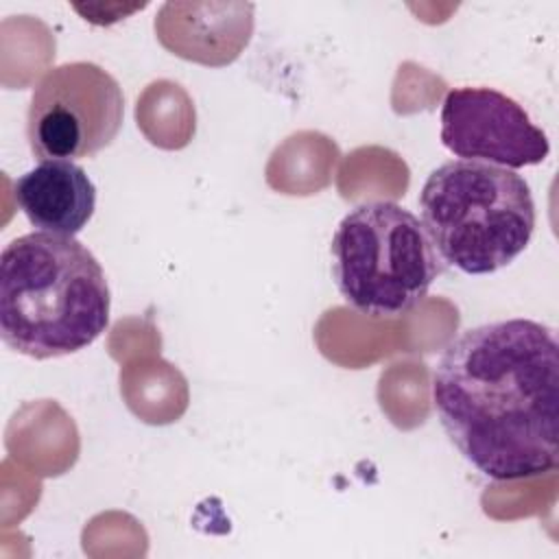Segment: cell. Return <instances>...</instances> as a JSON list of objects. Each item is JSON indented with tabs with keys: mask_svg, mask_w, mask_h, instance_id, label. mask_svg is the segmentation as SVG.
I'll list each match as a JSON object with an SVG mask.
<instances>
[{
	"mask_svg": "<svg viewBox=\"0 0 559 559\" xmlns=\"http://www.w3.org/2000/svg\"><path fill=\"white\" fill-rule=\"evenodd\" d=\"M124 94L98 63L68 61L44 72L26 111V140L39 162L92 157L120 133Z\"/></svg>",
	"mask_w": 559,
	"mask_h": 559,
	"instance_id": "5",
	"label": "cell"
},
{
	"mask_svg": "<svg viewBox=\"0 0 559 559\" xmlns=\"http://www.w3.org/2000/svg\"><path fill=\"white\" fill-rule=\"evenodd\" d=\"M330 255L341 297L369 319L411 312L445 269L421 218L393 201L349 210L332 236Z\"/></svg>",
	"mask_w": 559,
	"mask_h": 559,
	"instance_id": "4",
	"label": "cell"
},
{
	"mask_svg": "<svg viewBox=\"0 0 559 559\" xmlns=\"http://www.w3.org/2000/svg\"><path fill=\"white\" fill-rule=\"evenodd\" d=\"M111 293L96 255L74 236L31 231L0 253V336L28 358L90 347L109 325Z\"/></svg>",
	"mask_w": 559,
	"mask_h": 559,
	"instance_id": "2",
	"label": "cell"
},
{
	"mask_svg": "<svg viewBox=\"0 0 559 559\" xmlns=\"http://www.w3.org/2000/svg\"><path fill=\"white\" fill-rule=\"evenodd\" d=\"M17 207L37 231L76 236L96 210V186L70 159L39 162L13 183Z\"/></svg>",
	"mask_w": 559,
	"mask_h": 559,
	"instance_id": "7",
	"label": "cell"
},
{
	"mask_svg": "<svg viewBox=\"0 0 559 559\" xmlns=\"http://www.w3.org/2000/svg\"><path fill=\"white\" fill-rule=\"evenodd\" d=\"M432 406L461 456L491 480L559 465V345L524 317L463 330L432 371Z\"/></svg>",
	"mask_w": 559,
	"mask_h": 559,
	"instance_id": "1",
	"label": "cell"
},
{
	"mask_svg": "<svg viewBox=\"0 0 559 559\" xmlns=\"http://www.w3.org/2000/svg\"><path fill=\"white\" fill-rule=\"evenodd\" d=\"M419 212L445 266L489 275L511 264L535 231V201L522 175L509 168L452 159L421 186Z\"/></svg>",
	"mask_w": 559,
	"mask_h": 559,
	"instance_id": "3",
	"label": "cell"
},
{
	"mask_svg": "<svg viewBox=\"0 0 559 559\" xmlns=\"http://www.w3.org/2000/svg\"><path fill=\"white\" fill-rule=\"evenodd\" d=\"M441 144L456 157L509 170L542 164L550 142L528 111L493 87H454L441 105Z\"/></svg>",
	"mask_w": 559,
	"mask_h": 559,
	"instance_id": "6",
	"label": "cell"
}]
</instances>
